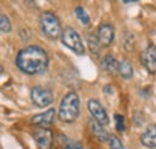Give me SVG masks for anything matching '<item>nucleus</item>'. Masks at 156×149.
I'll list each match as a JSON object with an SVG mask.
<instances>
[{
	"label": "nucleus",
	"instance_id": "nucleus-18",
	"mask_svg": "<svg viewBox=\"0 0 156 149\" xmlns=\"http://www.w3.org/2000/svg\"><path fill=\"white\" fill-rule=\"evenodd\" d=\"M0 29L2 33H9L11 30V22H10L9 17L4 13H1V16H0Z\"/></svg>",
	"mask_w": 156,
	"mask_h": 149
},
{
	"label": "nucleus",
	"instance_id": "nucleus-11",
	"mask_svg": "<svg viewBox=\"0 0 156 149\" xmlns=\"http://www.w3.org/2000/svg\"><path fill=\"white\" fill-rule=\"evenodd\" d=\"M140 143L147 148H156V124H150L140 135Z\"/></svg>",
	"mask_w": 156,
	"mask_h": 149
},
{
	"label": "nucleus",
	"instance_id": "nucleus-6",
	"mask_svg": "<svg viewBox=\"0 0 156 149\" xmlns=\"http://www.w3.org/2000/svg\"><path fill=\"white\" fill-rule=\"evenodd\" d=\"M88 110L90 112V114L93 115L94 120H96L101 125L106 126L109 124V118L107 115V112L98 100H94V99L89 100L88 101Z\"/></svg>",
	"mask_w": 156,
	"mask_h": 149
},
{
	"label": "nucleus",
	"instance_id": "nucleus-1",
	"mask_svg": "<svg viewBox=\"0 0 156 149\" xmlns=\"http://www.w3.org/2000/svg\"><path fill=\"white\" fill-rule=\"evenodd\" d=\"M49 58L47 52L40 46H27L16 56V65L27 74H39L47 70Z\"/></svg>",
	"mask_w": 156,
	"mask_h": 149
},
{
	"label": "nucleus",
	"instance_id": "nucleus-12",
	"mask_svg": "<svg viewBox=\"0 0 156 149\" xmlns=\"http://www.w3.org/2000/svg\"><path fill=\"white\" fill-rule=\"evenodd\" d=\"M119 65L120 63L112 54H107L101 60V67L108 74H115L119 72Z\"/></svg>",
	"mask_w": 156,
	"mask_h": 149
},
{
	"label": "nucleus",
	"instance_id": "nucleus-4",
	"mask_svg": "<svg viewBox=\"0 0 156 149\" xmlns=\"http://www.w3.org/2000/svg\"><path fill=\"white\" fill-rule=\"evenodd\" d=\"M61 42L62 45H65L69 49H71L73 53H76L78 56H82L84 54V45H83V41L79 36L77 31L71 28V27H67L62 30V34H61Z\"/></svg>",
	"mask_w": 156,
	"mask_h": 149
},
{
	"label": "nucleus",
	"instance_id": "nucleus-7",
	"mask_svg": "<svg viewBox=\"0 0 156 149\" xmlns=\"http://www.w3.org/2000/svg\"><path fill=\"white\" fill-rule=\"evenodd\" d=\"M34 140L36 141L39 149H52L53 132L46 128H39L34 131Z\"/></svg>",
	"mask_w": 156,
	"mask_h": 149
},
{
	"label": "nucleus",
	"instance_id": "nucleus-16",
	"mask_svg": "<svg viewBox=\"0 0 156 149\" xmlns=\"http://www.w3.org/2000/svg\"><path fill=\"white\" fill-rule=\"evenodd\" d=\"M75 12H76V16L78 17L79 22H80L82 24H89V22H90L89 15L87 13V11H85L82 6H77V7L75 9Z\"/></svg>",
	"mask_w": 156,
	"mask_h": 149
},
{
	"label": "nucleus",
	"instance_id": "nucleus-14",
	"mask_svg": "<svg viewBox=\"0 0 156 149\" xmlns=\"http://www.w3.org/2000/svg\"><path fill=\"white\" fill-rule=\"evenodd\" d=\"M119 74H121L122 78L125 79H130L133 74V67H132V64L127 60H122L119 65Z\"/></svg>",
	"mask_w": 156,
	"mask_h": 149
},
{
	"label": "nucleus",
	"instance_id": "nucleus-13",
	"mask_svg": "<svg viewBox=\"0 0 156 149\" xmlns=\"http://www.w3.org/2000/svg\"><path fill=\"white\" fill-rule=\"evenodd\" d=\"M90 129H91V132L93 135L98 138L100 142H107L109 141V133L106 131L105 126L101 125L100 123H98L96 120H91L90 122Z\"/></svg>",
	"mask_w": 156,
	"mask_h": 149
},
{
	"label": "nucleus",
	"instance_id": "nucleus-17",
	"mask_svg": "<svg viewBox=\"0 0 156 149\" xmlns=\"http://www.w3.org/2000/svg\"><path fill=\"white\" fill-rule=\"evenodd\" d=\"M108 143H109V148L111 149H125L122 142L120 141V138L118 136H115V135H111L109 136Z\"/></svg>",
	"mask_w": 156,
	"mask_h": 149
},
{
	"label": "nucleus",
	"instance_id": "nucleus-3",
	"mask_svg": "<svg viewBox=\"0 0 156 149\" xmlns=\"http://www.w3.org/2000/svg\"><path fill=\"white\" fill-rule=\"evenodd\" d=\"M40 28L42 33L51 40H57L61 37L62 28L59 18L51 11H44L40 15Z\"/></svg>",
	"mask_w": 156,
	"mask_h": 149
},
{
	"label": "nucleus",
	"instance_id": "nucleus-20",
	"mask_svg": "<svg viewBox=\"0 0 156 149\" xmlns=\"http://www.w3.org/2000/svg\"><path fill=\"white\" fill-rule=\"evenodd\" d=\"M89 46H90V51L93 53H98V47H100V43H98V36H90L89 37Z\"/></svg>",
	"mask_w": 156,
	"mask_h": 149
},
{
	"label": "nucleus",
	"instance_id": "nucleus-21",
	"mask_svg": "<svg viewBox=\"0 0 156 149\" xmlns=\"http://www.w3.org/2000/svg\"><path fill=\"white\" fill-rule=\"evenodd\" d=\"M111 85H106L105 87V92H109V93H113V89H109Z\"/></svg>",
	"mask_w": 156,
	"mask_h": 149
},
{
	"label": "nucleus",
	"instance_id": "nucleus-9",
	"mask_svg": "<svg viewBox=\"0 0 156 149\" xmlns=\"http://www.w3.org/2000/svg\"><path fill=\"white\" fill-rule=\"evenodd\" d=\"M96 36H98L100 46H102V47L111 46L113 40H114V28H113V25H111L108 23L101 24L98 27Z\"/></svg>",
	"mask_w": 156,
	"mask_h": 149
},
{
	"label": "nucleus",
	"instance_id": "nucleus-5",
	"mask_svg": "<svg viewBox=\"0 0 156 149\" xmlns=\"http://www.w3.org/2000/svg\"><path fill=\"white\" fill-rule=\"evenodd\" d=\"M30 97H31V101L33 104L36 106V107H46V106H49L53 100H54V96L51 89L48 88H44V87H41V85H36L31 89L30 92Z\"/></svg>",
	"mask_w": 156,
	"mask_h": 149
},
{
	"label": "nucleus",
	"instance_id": "nucleus-2",
	"mask_svg": "<svg viewBox=\"0 0 156 149\" xmlns=\"http://www.w3.org/2000/svg\"><path fill=\"white\" fill-rule=\"evenodd\" d=\"M79 96L75 92L67 93L61 100L59 106V119L64 123H73L79 114Z\"/></svg>",
	"mask_w": 156,
	"mask_h": 149
},
{
	"label": "nucleus",
	"instance_id": "nucleus-19",
	"mask_svg": "<svg viewBox=\"0 0 156 149\" xmlns=\"http://www.w3.org/2000/svg\"><path fill=\"white\" fill-rule=\"evenodd\" d=\"M114 122H115V129H117L119 132H122L125 130V119L121 114H114Z\"/></svg>",
	"mask_w": 156,
	"mask_h": 149
},
{
	"label": "nucleus",
	"instance_id": "nucleus-15",
	"mask_svg": "<svg viewBox=\"0 0 156 149\" xmlns=\"http://www.w3.org/2000/svg\"><path fill=\"white\" fill-rule=\"evenodd\" d=\"M59 140H60V143L61 146L65 149H84V147L78 142V141H75V140H71L64 135H60L59 136Z\"/></svg>",
	"mask_w": 156,
	"mask_h": 149
},
{
	"label": "nucleus",
	"instance_id": "nucleus-8",
	"mask_svg": "<svg viewBox=\"0 0 156 149\" xmlns=\"http://www.w3.org/2000/svg\"><path fill=\"white\" fill-rule=\"evenodd\" d=\"M140 60L148 72L156 74V47L154 45H149L143 51Z\"/></svg>",
	"mask_w": 156,
	"mask_h": 149
},
{
	"label": "nucleus",
	"instance_id": "nucleus-10",
	"mask_svg": "<svg viewBox=\"0 0 156 149\" xmlns=\"http://www.w3.org/2000/svg\"><path fill=\"white\" fill-rule=\"evenodd\" d=\"M54 115H55V110L54 108H49L44 113H40L36 114L31 118V122L37 125L39 128H46L48 129V126L54 122Z\"/></svg>",
	"mask_w": 156,
	"mask_h": 149
}]
</instances>
